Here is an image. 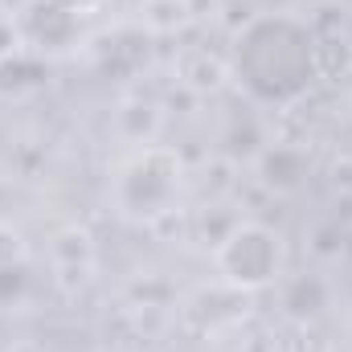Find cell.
I'll return each mask as SVG.
<instances>
[{
    "label": "cell",
    "mask_w": 352,
    "mask_h": 352,
    "mask_svg": "<svg viewBox=\"0 0 352 352\" xmlns=\"http://www.w3.org/2000/svg\"><path fill=\"white\" fill-rule=\"evenodd\" d=\"M230 74L246 94L270 107L303 98L320 78L316 29L295 12H258L250 16L230 45Z\"/></svg>",
    "instance_id": "6da1fadb"
},
{
    "label": "cell",
    "mask_w": 352,
    "mask_h": 352,
    "mask_svg": "<svg viewBox=\"0 0 352 352\" xmlns=\"http://www.w3.org/2000/svg\"><path fill=\"white\" fill-rule=\"evenodd\" d=\"M180 192V160H176L168 148H140L115 180V201L127 217H160L168 213Z\"/></svg>",
    "instance_id": "7a4b0ae2"
},
{
    "label": "cell",
    "mask_w": 352,
    "mask_h": 352,
    "mask_svg": "<svg viewBox=\"0 0 352 352\" xmlns=\"http://www.w3.org/2000/svg\"><path fill=\"white\" fill-rule=\"evenodd\" d=\"M217 270L238 291H263L283 274V242L258 221H238L217 238Z\"/></svg>",
    "instance_id": "3957f363"
},
{
    "label": "cell",
    "mask_w": 352,
    "mask_h": 352,
    "mask_svg": "<svg viewBox=\"0 0 352 352\" xmlns=\"http://www.w3.org/2000/svg\"><path fill=\"white\" fill-rule=\"evenodd\" d=\"M82 21L74 8L58 4V0H25L21 8V37L41 50V54H62L70 45H78Z\"/></svg>",
    "instance_id": "277c9868"
},
{
    "label": "cell",
    "mask_w": 352,
    "mask_h": 352,
    "mask_svg": "<svg viewBox=\"0 0 352 352\" xmlns=\"http://www.w3.org/2000/svg\"><path fill=\"white\" fill-rule=\"evenodd\" d=\"M311 168V160H307V152L303 148H291V144H274V148H266L263 160H258V173L270 188H278V192H291V188H299L303 184V176Z\"/></svg>",
    "instance_id": "5b68a950"
},
{
    "label": "cell",
    "mask_w": 352,
    "mask_h": 352,
    "mask_svg": "<svg viewBox=\"0 0 352 352\" xmlns=\"http://www.w3.org/2000/svg\"><path fill=\"white\" fill-rule=\"evenodd\" d=\"M58 4H66V8H74V12H87L90 4H98V0H58Z\"/></svg>",
    "instance_id": "8992f818"
},
{
    "label": "cell",
    "mask_w": 352,
    "mask_h": 352,
    "mask_svg": "<svg viewBox=\"0 0 352 352\" xmlns=\"http://www.w3.org/2000/svg\"><path fill=\"white\" fill-rule=\"evenodd\" d=\"M332 4H340V8H352V0H332Z\"/></svg>",
    "instance_id": "52a82bcc"
}]
</instances>
